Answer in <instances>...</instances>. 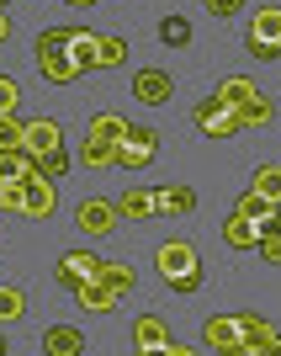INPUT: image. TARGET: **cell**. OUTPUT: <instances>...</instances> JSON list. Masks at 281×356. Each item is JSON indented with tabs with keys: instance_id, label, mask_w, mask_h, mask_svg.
<instances>
[{
	"instance_id": "cell-1",
	"label": "cell",
	"mask_w": 281,
	"mask_h": 356,
	"mask_svg": "<svg viewBox=\"0 0 281 356\" xmlns=\"http://www.w3.org/2000/svg\"><path fill=\"white\" fill-rule=\"evenodd\" d=\"M191 122H196L207 138H228V134H239V128H244V122H239V112L223 102V96H202V102L191 106Z\"/></svg>"
},
{
	"instance_id": "cell-2",
	"label": "cell",
	"mask_w": 281,
	"mask_h": 356,
	"mask_svg": "<svg viewBox=\"0 0 281 356\" xmlns=\"http://www.w3.org/2000/svg\"><path fill=\"white\" fill-rule=\"evenodd\" d=\"M154 154H160V134L144 128V122H128V134L117 144V170H144Z\"/></svg>"
},
{
	"instance_id": "cell-3",
	"label": "cell",
	"mask_w": 281,
	"mask_h": 356,
	"mask_svg": "<svg viewBox=\"0 0 281 356\" xmlns=\"http://www.w3.org/2000/svg\"><path fill=\"white\" fill-rule=\"evenodd\" d=\"M101 255H90V250H69L59 261V271H53V277H59V287H69V293H80V287L85 282H96V277H101Z\"/></svg>"
},
{
	"instance_id": "cell-4",
	"label": "cell",
	"mask_w": 281,
	"mask_h": 356,
	"mask_svg": "<svg viewBox=\"0 0 281 356\" xmlns=\"http://www.w3.org/2000/svg\"><path fill=\"white\" fill-rule=\"evenodd\" d=\"M117 202H112V197H85V202H80V213H74V223H80V229H85L90 239H101V234H112V229H117Z\"/></svg>"
},
{
	"instance_id": "cell-5",
	"label": "cell",
	"mask_w": 281,
	"mask_h": 356,
	"mask_svg": "<svg viewBox=\"0 0 281 356\" xmlns=\"http://www.w3.org/2000/svg\"><path fill=\"white\" fill-rule=\"evenodd\" d=\"M202 335H207L212 351H223V356H244V325H239V314H212Z\"/></svg>"
},
{
	"instance_id": "cell-6",
	"label": "cell",
	"mask_w": 281,
	"mask_h": 356,
	"mask_svg": "<svg viewBox=\"0 0 281 356\" xmlns=\"http://www.w3.org/2000/svg\"><path fill=\"white\" fill-rule=\"evenodd\" d=\"M191 266H202V261H196V245H191V239H164L160 255H154V271H160L164 282H170V277H180V271H191Z\"/></svg>"
},
{
	"instance_id": "cell-7",
	"label": "cell",
	"mask_w": 281,
	"mask_h": 356,
	"mask_svg": "<svg viewBox=\"0 0 281 356\" xmlns=\"http://www.w3.org/2000/svg\"><path fill=\"white\" fill-rule=\"evenodd\" d=\"M239 325H244V356H281V335L260 314H239Z\"/></svg>"
},
{
	"instance_id": "cell-8",
	"label": "cell",
	"mask_w": 281,
	"mask_h": 356,
	"mask_svg": "<svg viewBox=\"0 0 281 356\" xmlns=\"http://www.w3.org/2000/svg\"><path fill=\"white\" fill-rule=\"evenodd\" d=\"M69 59H74V70L80 74H90V70H101V32H90V27H74L69 32Z\"/></svg>"
},
{
	"instance_id": "cell-9",
	"label": "cell",
	"mask_w": 281,
	"mask_h": 356,
	"mask_svg": "<svg viewBox=\"0 0 281 356\" xmlns=\"http://www.w3.org/2000/svg\"><path fill=\"white\" fill-rule=\"evenodd\" d=\"M133 96L144 106H164L170 96H176V86H170V74H164V70H138L133 74Z\"/></svg>"
},
{
	"instance_id": "cell-10",
	"label": "cell",
	"mask_w": 281,
	"mask_h": 356,
	"mask_svg": "<svg viewBox=\"0 0 281 356\" xmlns=\"http://www.w3.org/2000/svg\"><path fill=\"white\" fill-rule=\"evenodd\" d=\"M37 70H43L53 86H69V80H80V70H74V59H69V48H43V54H37Z\"/></svg>"
},
{
	"instance_id": "cell-11",
	"label": "cell",
	"mask_w": 281,
	"mask_h": 356,
	"mask_svg": "<svg viewBox=\"0 0 281 356\" xmlns=\"http://www.w3.org/2000/svg\"><path fill=\"white\" fill-rule=\"evenodd\" d=\"M53 208H59V202H53V181H48L43 170H32L27 176V218H48Z\"/></svg>"
},
{
	"instance_id": "cell-12",
	"label": "cell",
	"mask_w": 281,
	"mask_h": 356,
	"mask_svg": "<svg viewBox=\"0 0 281 356\" xmlns=\"http://www.w3.org/2000/svg\"><path fill=\"white\" fill-rule=\"evenodd\" d=\"M59 144H64V134H59V122H53V118H32L27 122V154L43 160L48 149H59Z\"/></svg>"
},
{
	"instance_id": "cell-13",
	"label": "cell",
	"mask_w": 281,
	"mask_h": 356,
	"mask_svg": "<svg viewBox=\"0 0 281 356\" xmlns=\"http://www.w3.org/2000/svg\"><path fill=\"white\" fill-rule=\"evenodd\" d=\"M43 351H48V356H80V351H85V335H80L74 325H48Z\"/></svg>"
},
{
	"instance_id": "cell-14",
	"label": "cell",
	"mask_w": 281,
	"mask_h": 356,
	"mask_svg": "<svg viewBox=\"0 0 281 356\" xmlns=\"http://www.w3.org/2000/svg\"><path fill=\"white\" fill-rule=\"evenodd\" d=\"M117 213L122 218H154L160 213V192H144V186H133V192L117 197Z\"/></svg>"
},
{
	"instance_id": "cell-15",
	"label": "cell",
	"mask_w": 281,
	"mask_h": 356,
	"mask_svg": "<svg viewBox=\"0 0 281 356\" xmlns=\"http://www.w3.org/2000/svg\"><path fill=\"white\" fill-rule=\"evenodd\" d=\"M133 346H138V351H164V346H170V330H164V319L144 314V319L133 325Z\"/></svg>"
},
{
	"instance_id": "cell-16",
	"label": "cell",
	"mask_w": 281,
	"mask_h": 356,
	"mask_svg": "<svg viewBox=\"0 0 281 356\" xmlns=\"http://www.w3.org/2000/svg\"><path fill=\"white\" fill-rule=\"evenodd\" d=\"M85 134H90V138H101V144H122V134H128V118H122V112H96Z\"/></svg>"
},
{
	"instance_id": "cell-17",
	"label": "cell",
	"mask_w": 281,
	"mask_h": 356,
	"mask_svg": "<svg viewBox=\"0 0 281 356\" xmlns=\"http://www.w3.org/2000/svg\"><path fill=\"white\" fill-rule=\"evenodd\" d=\"M80 165H85V170H112V165H117V144H101V138L85 134V144H80Z\"/></svg>"
},
{
	"instance_id": "cell-18",
	"label": "cell",
	"mask_w": 281,
	"mask_h": 356,
	"mask_svg": "<svg viewBox=\"0 0 281 356\" xmlns=\"http://www.w3.org/2000/svg\"><path fill=\"white\" fill-rule=\"evenodd\" d=\"M223 239H228L234 250H255V245H260V234H255V218H244V213L234 208V218L223 223Z\"/></svg>"
},
{
	"instance_id": "cell-19",
	"label": "cell",
	"mask_w": 281,
	"mask_h": 356,
	"mask_svg": "<svg viewBox=\"0 0 281 356\" xmlns=\"http://www.w3.org/2000/svg\"><path fill=\"white\" fill-rule=\"evenodd\" d=\"M160 213H164V218L196 213V192H191V186H160Z\"/></svg>"
},
{
	"instance_id": "cell-20",
	"label": "cell",
	"mask_w": 281,
	"mask_h": 356,
	"mask_svg": "<svg viewBox=\"0 0 281 356\" xmlns=\"http://www.w3.org/2000/svg\"><path fill=\"white\" fill-rule=\"evenodd\" d=\"M74 298H80V303H85L90 314H112V309H117V298H122V293H112V287H106L101 277H96V282H85V287H80Z\"/></svg>"
},
{
	"instance_id": "cell-21",
	"label": "cell",
	"mask_w": 281,
	"mask_h": 356,
	"mask_svg": "<svg viewBox=\"0 0 281 356\" xmlns=\"http://www.w3.org/2000/svg\"><path fill=\"white\" fill-rule=\"evenodd\" d=\"M218 96H223V102H228V106L239 112V106H250L255 96H260V90H255V80H250V74H228V80L218 86Z\"/></svg>"
},
{
	"instance_id": "cell-22",
	"label": "cell",
	"mask_w": 281,
	"mask_h": 356,
	"mask_svg": "<svg viewBox=\"0 0 281 356\" xmlns=\"http://www.w3.org/2000/svg\"><path fill=\"white\" fill-rule=\"evenodd\" d=\"M271 118H276V102H271V96H255L250 106H239V122H244V128H266Z\"/></svg>"
},
{
	"instance_id": "cell-23",
	"label": "cell",
	"mask_w": 281,
	"mask_h": 356,
	"mask_svg": "<svg viewBox=\"0 0 281 356\" xmlns=\"http://www.w3.org/2000/svg\"><path fill=\"white\" fill-rule=\"evenodd\" d=\"M0 213H27V176L0 181Z\"/></svg>"
},
{
	"instance_id": "cell-24",
	"label": "cell",
	"mask_w": 281,
	"mask_h": 356,
	"mask_svg": "<svg viewBox=\"0 0 281 356\" xmlns=\"http://www.w3.org/2000/svg\"><path fill=\"white\" fill-rule=\"evenodd\" d=\"M160 43L186 48V43H191V22H186V16H164V22H160Z\"/></svg>"
},
{
	"instance_id": "cell-25",
	"label": "cell",
	"mask_w": 281,
	"mask_h": 356,
	"mask_svg": "<svg viewBox=\"0 0 281 356\" xmlns=\"http://www.w3.org/2000/svg\"><path fill=\"white\" fill-rule=\"evenodd\" d=\"M0 149H27V122H16V112H0Z\"/></svg>"
},
{
	"instance_id": "cell-26",
	"label": "cell",
	"mask_w": 281,
	"mask_h": 356,
	"mask_svg": "<svg viewBox=\"0 0 281 356\" xmlns=\"http://www.w3.org/2000/svg\"><path fill=\"white\" fill-rule=\"evenodd\" d=\"M255 38L281 43V6H260V11H255Z\"/></svg>"
},
{
	"instance_id": "cell-27",
	"label": "cell",
	"mask_w": 281,
	"mask_h": 356,
	"mask_svg": "<svg viewBox=\"0 0 281 356\" xmlns=\"http://www.w3.org/2000/svg\"><path fill=\"white\" fill-rule=\"evenodd\" d=\"M22 314H27V293L22 287H0V325H11Z\"/></svg>"
},
{
	"instance_id": "cell-28",
	"label": "cell",
	"mask_w": 281,
	"mask_h": 356,
	"mask_svg": "<svg viewBox=\"0 0 281 356\" xmlns=\"http://www.w3.org/2000/svg\"><path fill=\"white\" fill-rule=\"evenodd\" d=\"M101 282L112 287V293H133V266H122V261L112 266V261H106V266H101Z\"/></svg>"
},
{
	"instance_id": "cell-29",
	"label": "cell",
	"mask_w": 281,
	"mask_h": 356,
	"mask_svg": "<svg viewBox=\"0 0 281 356\" xmlns=\"http://www.w3.org/2000/svg\"><path fill=\"white\" fill-rule=\"evenodd\" d=\"M255 192H266L271 202H281V165H260L255 170Z\"/></svg>"
},
{
	"instance_id": "cell-30",
	"label": "cell",
	"mask_w": 281,
	"mask_h": 356,
	"mask_svg": "<svg viewBox=\"0 0 281 356\" xmlns=\"http://www.w3.org/2000/svg\"><path fill=\"white\" fill-rule=\"evenodd\" d=\"M117 64H128V43L101 32V70H117Z\"/></svg>"
},
{
	"instance_id": "cell-31",
	"label": "cell",
	"mask_w": 281,
	"mask_h": 356,
	"mask_svg": "<svg viewBox=\"0 0 281 356\" xmlns=\"http://www.w3.org/2000/svg\"><path fill=\"white\" fill-rule=\"evenodd\" d=\"M37 170H43V176L48 181H53V176H64V170H69V149H48V154H43V160H37Z\"/></svg>"
},
{
	"instance_id": "cell-32",
	"label": "cell",
	"mask_w": 281,
	"mask_h": 356,
	"mask_svg": "<svg viewBox=\"0 0 281 356\" xmlns=\"http://www.w3.org/2000/svg\"><path fill=\"white\" fill-rule=\"evenodd\" d=\"M271 208H281V202H271L266 192H244L239 197V213H244V218H260V213H271Z\"/></svg>"
},
{
	"instance_id": "cell-33",
	"label": "cell",
	"mask_w": 281,
	"mask_h": 356,
	"mask_svg": "<svg viewBox=\"0 0 281 356\" xmlns=\"http://www.w3.org/2000/svg\"><path fill=\"white\" fill-rule=\"evenodd\" d=\"M244 48H250V59H260V64H276V59H281V43H271V38H255V32H250V43H244Z\"/></svg>"
},
{
	"instance_id": "cell-34",
	"label": "cell",
	"mask_w": 281,
	"mask_h": 356,
	"mask_svg": "<svg viewBox=\"0 0 281 356\" xmlns=\"http://www.w3.org/2000/svg\"><path fill=\"white\" fill-rule=\"evenodd\" d=\"M16 102H22V86L11 74H0V112H16Z\"/></svg>"
},
{
	"instance_id": "cell-35",
	"label": "cell",
	"mask_w": 281,
	"mask_h": 356,
	"mask_svg": "<svg viewBox=\"0 0 281 356\" xmlns=\"http://www.w3.org/2000/svg\"><path fill=\"white\" fill-rule=\"evenodd\" d=\"M196 287H202V266L180 271V277H170V293H196Z\"/></svg>"
},
{
	"instance_id": "cell-36",
	"label": "cell",
	"mask_w": 281,
	"mask_h": 356,
	"mask_svg": "<svg viewBox=\"0 0 281 356\" xmlns=\"http://www.w3.org/2000/svg\"><path fill=\"white\" fill-rule=\"evenodd\" d=\"M69 32H74V27H48V32H37V54H43V48H64V43H69Z\"/></svg>"
},
{
	"instance_id": "cell-37",
	"label": "cell",
	"mask_w": 281,
	"mask_h": 356,
	"mask_svg": "<svg viewBox=\"0 0 281 356\" xmlns=\"http://www.w3.org/2000/svg\"><path fill=\"white\" fill-rule=\"evenodd\" d=\"M255 250L266 255L271 266H281V229H276V234H266V239H260V245H255Z\"/></svg>"
},
{
	"instance_id": "cell-38",
	"label": "cell",
	"mask_w": 281,
	"mask_h": 356,
	"mask_svg": "<svg viewBox=\"0 0 281 356\" xmlns=\"http://www.w3.org/2000/svg\"><path fill=\"white\" fill-rule=\"evenodd\" d=\"M207 11L218 16V22H228V16H239V11H244V0H207Z\"/></svg>"
},
{
	"instance_id": "cell-39",
	"label": "cell",
	"mask_w": 281,
	"mask_h": 356,
	"mask_svg": "<svg viewBox=\"0 0 281 356\" xmlns=\"http://www.w3.org/2000/svg\"><path fill=\"white\" fill-rule=\"evenodd\" d=\"M11 38V16H6V6H0V43Z\"/></svg>"
},
{
	"instance_id": "cell-40",
	"label": "cell",
	"mask_w": 281,
	"mask_h": 356,
	"mask_svg": "<svg viewBox=\"0 0 281 356\" xmlns=\"http://www.w3.org/2000/svg\"><path fill=\"white\" fill-rule=\"evenodd\" d=\"M64 6H96V0H64Z\"/></svg>"
},
{
	"instance_id": "cell-41",
	"label": "cell",
	"mask_w": 281,
	"mask_h": 356,
	"mask_svg": "<svg viewBox=\"0 0 281 356\" xmlns=\"http://www.w3.org/2000/svg\"><path fill=\"white\" fill-rule=\"evenodd\" d=\"M0 351H6V335H0Z\"/></svg>"
},
{
	"instance_id": "cell-42",
	"label": "cell",
	"mask_w": 281,
	"mask_h": 356,
	"mask_svg": "<svg viewBox=\"0 0 281 356\" xmlns=\"http://www.w3.org/2000/svg\"><path fill=\"white\" fill-rule=\"evenodd\" d=\"M0 6H6V0H0Z\"/></svg>"
}]
</instances>
